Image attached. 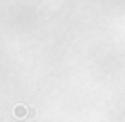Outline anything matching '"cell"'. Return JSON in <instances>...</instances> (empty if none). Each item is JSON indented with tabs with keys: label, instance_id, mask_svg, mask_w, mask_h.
<instances>
[{
	"label": "cell",
	"instance_id": "obj_1",
	"mask_svg": "<svg viewBox=\"0 0 125 122\" xmlns=\"http://www.w3.org/2000/svg\"><path fill=\"white\" fill-rule=\"evenodd\" d=\"M29 110H31V108H28L26 105H16V107H14V110H12V113H14V117H16V119L22 120V119H26V117L29 115Z\"/></svg>",
	"mask_w": 125,
	"mask_h": 122
}]
</instances>
